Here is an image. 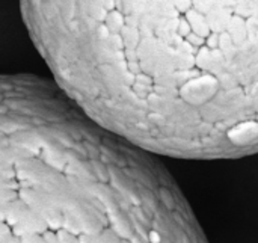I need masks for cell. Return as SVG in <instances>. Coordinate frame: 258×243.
<instances>
[{
    "label": "cell",
    "mask_w": 258,
    "mask_h": 243,
    "mask_svg": "<svg viewBox=\"0 0 258 243\" xmlns=\"http://www.w3.org/2000/svg\"><path fill=\"white\" fill-rule=\"evenodd\" d=\"M53 82L151 154L258 153V0H20Z\"/></svg>",
    "instance_id": "obj_1"
}]
</instances>
